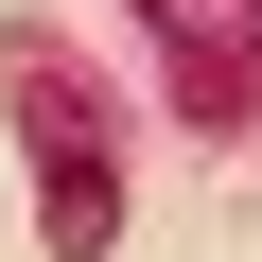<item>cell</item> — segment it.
<instances>
[{"mask_svg": "<svg viewBox=\"0 0 262 262\" xmlns=\"http://www.w3.org/2000/svg\"><path fill=\"white\" fill-rule=\"evenodd\" d=\"M18 140H35V227H53V262H105V245H122V158H105V122H88V88H70L53 35H18Z\"/></svg>", "mask_w": 262, "mask_h": 262, "instance_id": "1", "label": "cell"}, {"mask_svg": "<svg viewBox=\"0 0 262 262\" xmlns=\"http://www.w3.org/2000/svg\"><path fill=\"white\" fill-rule=\"evenodd\" d=\"M192 122H262V0H140Z\"/></svg>", "mask_w": 262, "mask_h": 262, "instance_id": "2", "label": "cell"}]
</instances>
